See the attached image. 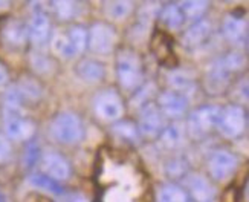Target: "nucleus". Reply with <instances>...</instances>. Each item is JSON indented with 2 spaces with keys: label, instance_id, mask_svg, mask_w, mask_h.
<instances>
[{
  "label": "nucleus",
  "instance_id": "6e6552de",
  "mask_svg": "<svg viewBox=\"0 0 249 202\" xmlns=\"http://www.w3.org/2000/svg\"><path fill=\"white\" fill-rule=\"evenodd\" d=\"M237 165H239L237 156L230 150H223V148L213 152L208 158V172L215 181H223L230 178L235 172Z\"/></svg>",
  "mask_w": 249,
  "mask_h": 202
},
{
  "label": "nucleus",
  "instance_id": "c85d7f7f",
  "mask_svg": "<svg viewBox=\"0 0 249 202\" xmlns=\"http://www.w3.org/2000/svg\"><path fill=\"white\" fill-rule=\"evenodd\" d=\"M20 95L23 97V100H38L41 95V89L38 86V83L32 78H23L17 86Z\"/></svg>",
  "mask_w": 249,
  "mask_h": 202
},
{
  "label": "nucleus",
  "instance_id": "7c9ffc66",
  "mask_svg": "<svg viewBox=\"0 0 249 202\" xmlns=\"http://www.w3.org/2000/svg\"><path fill=\"white\" fill-rule=\"evenodd\" d=\"M187 170H188V164L185 163V159H182V158H175L167 164V172L173 178L185 176Z\"/></svg>",
  "mask_w": 249,
  "mask_h": 202
},
{
  "label": "nucleus",
  "instance_id": "a878e982",
  "mask_svg": "<svg viewBox=\"0 0 249 202\" xmlns=\"http://www.w3.org/2000/svg\"><path fill=\"white\" fill-rule=\"evenodd\" d=\"M182 138H183V132L180 129V126L170 124L165 126V129L159 135V141L167 148H175L182 143Z\"/></svg>",
  "mask_w": 249,
  "mask_h": 202
},
{
  "label": "nucleus",
  "instance_id": "39448f33",
  "mask_svg": "<svg viewBox=\"0 0 249 202\" xmlns=\"http://www.w3.org/2000/svg\"><path fill=\"white\" fill-rule=\"evenodd\" d=\"M138 130L139 135L147 140L159 138L162 130L165 129V116L159 110L158 104L150 101L139 108V116H138Z\"/></svg>",
  "mask_w": 249,
  "mask_h": 202
},
{
  "label": "nucleus",
  "instance_id": "c9c22d12",
  "mask_svg": "<svg viewBox=\"0 0 249 202\" xmlns=\"http://www.w3.org/2000/svg\"><path fill=\"white\" fill-rule=\"evenodd\" d=\"M248 199H249V185H248Z\"/></svg>",
  "mask_w": 249,
  "mask_h": 202
},
{
  "label": "nucleus",
  "instance_id": "aec40b11",
  "mask_svg": "<svg viewBox=\"0 0 249 202\" xmlns=\"http://www.w3.org/2000/svg\"><path fill=\"white\" fill-rule=\"evenodd\" d=\"M159 18L162 25H164L167 29H179L183 22H185V18H183V14L179 8V3H168L165 5L164 8L159 9Z\"/></svg>",
  "mask_w": 249,
  "mask_h": 202
},
{
  "label": "nucleus",
  "instance_id": "9d476101",
  "mask_svg": "<svg viewBox=\"0 0 249 202\" xmlns=\"http://www.w3.org/2000/svg\"><path fill=\"white\" fill-rule=\"evenodd\" d=\"M156 104H158L159 110L162 112V115H164L165 118L168 116V118H173V120H178V118H180V116H183L188 109L187 98L183 97V95L171 91V89L162 91L158 95Z\"/></svg>",
  "mask_w": 249,
  "mask_h": 202
},
{
  "label": "nucleus",
  "instance_id": "c756f323",
  "mask_svg": "<svg viewBox=\"0 0 249 202\" xmlns=\"http://www.w3.org/2000/svg\"><path fill=\"white\" fill-rule=\"evenodd\" d=\"M52 46L55 49L57 54H60L61 57H73L75 52L72 49V45L69 41V37H68V33H58L53 36L52 38Z\"/></svg>",
  "mask_w": 249,
  "mask_h": 202
},
{
  "label": "nucleus",
  "instance_id": "1a4fd4ad",
  "mask_svg": "<svg viewBox=\"0 0 249 202\" xmlns=\"http://www.w3.org/2000/svg\"><path fill=\"white\" fill-rule=\"evenodd\" d=\"M36 132V126L20 112H5V133L8 140L26 141Z\"/></svg>",
  "mask_w": 249,
  "mask_h": 202
},
{
  "label": "nucleus",
  "instance_id": "f03ea898",
  "mask_svg": "<svg viewBox=\"0 0 249 202\" xmlns=\"http://www.w3.org/2000/svg\"><path fill=\"white\" fill-rule=\"evenodd\" d=\"M220 108L214 104H205L194 109L187 121V132L193 140H203L214 129H217Z\"/></svg>",
  "mask_w": 249,
  "mask_h": 202
},
{
  "label": "nucleus",
  "instance_id": "7ed1b4c3",
  "mask_svg": "<svg viewBox=\"0 0 249 202\" xmlns=\"http://www.w3.org/2000/svg\"><path fill=\"white\" fill-rule=\"evenodd\" d=\"M51 133L63 144H77L84 135L81 120L72 112H61L51 123Z\"/></svg>",
  "mask_w": 249,
  "mask_h": 202
},
{
  "label": "nucleus",
  "instance_id": "6ab92c4d",
  "mask_svg": "<svg viewBox=\"0 0 249 202\" xmlns=\"http://www.w3.org/2000/svg\"><path fill=\"white\" fill-rule=\"evenodd\" d=\"M77 73L84 81L96 83V81L103 80V77H104V66L96 60L86 58V60H81L77 65Z\"/></svg>",
  "mask_w": 249,
  "mask_h": 202
},
{
  "label": "nucleus",
  "instance_id": "412c9836",
  "mask_svg": "<svg viewBox=\"0 0 249 202\" xmlns=\"http://www.w3.org/2000/svg\"><path fill=\"white\" fill-rule=\"evenodd\" d=\"M179 8L185 20L199 22V20H202L203 14L207 13V9L210 8V3L203 2V0H187V2H180Z\"/></svg>",
  "mask_w": 249,
  "mask_h": 202
},
{
  "label": "nucleus",
  "instance_id": "9b49d317",
  "mask_svg": "<svg viewBox=\"0 0 249 202\" xmlns=\"http://www.w3.org/2000/svg\"><path fill=\"white\" fill-rule=\"evenodd\" d=\"M185 187L190 199L196 202H214L215 190L208 178L197 173H190L185 176Z\"/></svg>",
  "mask_w": 249,
  "mask_h": 202
},
{
  "label": "nucleus",
  "instance_id": "2eb2a0df",
  "mask_svg": "<svg viewBox=\"0 0 249 202\" xmlns=\"http://www.w3.org/2000/svg\"><path fill=\"white\" fill-rule=\"evenodd\" d=\"M213 31V25L210 20L202 18L199 22H194L185 33H183L182 37V43L183 46H187L188 49H194L199 48L200 45H203L211 36Z\"/></svg>",
  "mask_w": 249,
  "mask_h": 202
},
{
  "label": "nucleus",
  "instance_id": "f8f14e48",
  "mask_svg": "<svg viewBox=\"0 0 249 202\" xmlns=\"http://www.w3.org/2000/svg\"><path fill=\"white\" fill-rule=\"evenodd\" d=\"M232 75L234 73L225 65L222 57H219L211 63V66L207 71V89L213 93L225 91L228 88Z\"/></svg>",
  "mask_w": 249,
  "mask_h": 202
},
{
  "label": "nucleus",
  "instance_id": "ddd939ff",
  "mask_svg": "<svg viewBox=\"0 0 249 202\" xmlns=\"http://www.w3.org/2000/svg\"><path fill=\"white\" fill-rule=\"evenodd\" d=\"M41 168L43 175L49 176L53 181H66L71 176V165L66 161V158L60 153L49 152L41 158Z\"/></svg>",
  "mask_w": 249,
  "mask_h": 202
},
{
  "label": "nucleus",
  "instance_id": "cd10ccee",
  "mask_svg": "<svg viewBox=\"0 0 249 202\" xmlns=\"http://www.w3.org/2000/svg\"><path fill=\"white\" fill-rule=\"evenodd\" d=\"M52 9L55 16L61 20H71L77 16L78 5L71 0H58V2H52Z\"/></svg>",
  "mask_w": 249,
  "mask_h": 202
},
{
  "label": "nucleus",
  "instance_id": "a211bd4d",
  "mask_svg": "<svg viewBox=\"0 0 249 202\" xmlns=\"http://www.w3.org/2000/svg\"><path fill=\"white\" fill-rule=\"evenodd\" d=\"M168 83L171 86V91L183 95L185 98H187V95H190V93H193L194 91H196V81H194L193 75L190 72L182 71V69L170 72Z\"/></svg>",
  "mask_w": 249,
  "mask_h": 202
},
{
  "label": "nucleus",
  "instance_id": "f257e3e1",
  "mask_svg": "<svg viewBox=\"0 0 249 202\" xmlns=\"http://www.w3.org/2000/svg\"><path fill=\"white\" fill-rule=\"evenodd\" d=\"M116 78L121 88L128 92H136L144 81L142 63L136 52L124 49L116 58Z\"/></svg>",
  "mask_w": 249,
  "mask_h": 202
},
{
  "label": "nucleus",
  "instance_id": "5701e85b",
  "mask_svg": "<svg viewBox=\"0 0 249 202\" xmlns=\"http://www.w3.org/2000/svg\"><path fill=\"white\" fill-rule=\"evenodd\" d=\"M68 37H69V41L72 45L75 55L83 54V52L88 49V46H89V33H88V29H86V28L72 26L68 31Z\"/></svg>",
  "mask_w": 249,
  "mask_h": 202
},
{
  "label": "nucleus",
  "instance_id": "f3484780",
  "mask_svg": "<svg viewBox=\"0 0 249 202\" xmlns=\"http://www.w3.org/2000/svg\"><path fill=\"white\" fill-rule=\"evenodd\" d=\"M2 36L5 43L13 48L23 46L26 43V40L29 38L28 26L21 23L20 20H11V22H8L2 31Z\"/></svg>",
  "mask_w": 249,
  "mask_h": 202
},
{
  "label": "nucleus",
  "instance_id": "20e7f679",
  "mask_svg": "<svg viewBox=\"0 0 249 202\" xmlns=\"http://www.w3.org/2000/svg\"><path fill=\"white\" fill-rule=\"evenodd\" d=\"M248 126V115L240 104H228L220 109L217 129L225 136L234 140L243 135Z\"/></svg>",
  "mask_w": 249,
  "mask_h": 202
},
{
  "label": "nucleus",
  "instance_id": "bb28decb",
  "mask_svg": "<svg viewBox=\"0 0 249 202\" xmlns=\"http://www.w3.org/2000/svg\"><path fill=\"white\" fill-rule=\"evenodd\" d=\"M29 183L31 185H34L40 190H45L48 193H52V195H61L63 193V188L60 187V184L57 181L51 179L49 176L43 175V173H34L29 176Z\"/></svg>",
  "mask_w": 249,
  "mask_h": 202
},
{
  "label": "nucleus",
  "instance_id": "473e14b6",
  "mask_svg": "<svg viewBox=\"0 0 249 202\" xmlns=\"http://www.w3.org/2000/svg\"><path fill=\"white\" fill-rule=\"evenodd\" d=\"M6 81H8V69L0 63V86H3Z\"/></svg>",
  "mask_w": 249,
  "mask_h": 202
},
{
  "label": "nucleus",
  "instance_id": "4468645a",
  "mask_svg": "<svg viewBox=\"0 0 249 202\" xmlns=\"http://www.w3.org/2000/svg\"><path fill=\"white\" fill-rule=\"evenodd\" d=\"M28 36L29 40L34 45L41 46L45 45L51 37V20L49 16L43 11V9H37L32 14L29 25H28Z\"/></svg>",
  "mask_w": 249,
  "mask_h": 202
},
{
  "label": "nucleus",
  "instance_id": "f704fd0d",
  "mask_svg": "<svg viewBox=\"0 0 249 202\" xmlns=\"http://www.w3.org/2000/svg\"><path fill=\"white\" fill-rule=\"evenodd\" d=\"M246 49H248V55H249V37H248V41H246Z\"/></svg>",
  "mask_w": 249,
  "mask_h": 202
},
{
  "label": "nucleus",
  "instance_id": "4be33fe9",
  "mask_svg": "<svg viewBox=\"0 0 249 202\" xmlns=\"http://www.w3.org/2000/svg\"><path fill=\"white\" fill-rule=\"evenodd\" d=\"M158 202H191L185 188L176 184H165L158 191Z\"/></svg>",
  "mask_w": 249,
  "mask_h": 202
},
{
  "label": "nucleus",
  "instance_id": "423d86ee",
  "mask_svg": "<svg viewBox=\"0 0 249 202\" xmlns=\"http://www.w3.org/2000/svg\"><path fill=\"white\" fill-rule=\"evenodd\" d=\"M93 110L103 121H120L124 115V103L121 100V95L113 89L101 91L93 100Z\"/></svg>",
  "mask_w": 249,
  "mask_h": 202
},
{
  "label": "nucleus",
  "instance_id": "72a5a7b5",
  "mask_svg": "<svg viewBox=\"0 0 249 202\" xmlns=\"http://www.w3.org/2000/svg\"><path fill=\"white\" fill-rule=\"evenodd\" d=\"M60 202H88L86 201L83 196H80V195H73V196H71V198H68V199H63V201H60Z\"/></svg>",
  "mask_w": 249,
  "mask_h": 202
},
{
  "label": "nucleus",
  "instance_id": "b1692460",
  "mask_svg": "<svg viewBox=\"0 0 249 202\" xmlns=\"http://www.w3.org/2000/svg\"><path fill=\"white\" fill-rule=\"evenodd\" d=\"M112 132L120 136L121 140H125L128 143H136L141 135H139V130H138V126L132 121H116L112 127Z\"/></svg>",
  "mask_w": 249,
  "mask_h": 202
},
{
  "label": "nucleus",
  "instance_id": "2f4dec72",
  "mask_svg": "<svg viewBox=\"0 0 249 202\" xmlns=\"http://www.w3.org/2000/svg\"><path fill=\"white\" fill-rule=\"evenodd\" d=\"M11 155V144H9V140L0 133V163L6 161V159L9 158Z\"/></svg>",
  "mask_w": 249,
  "mask_h": 202
},
{
  "label": "nucleus",
  "instance_id": "e433bc0d",
  "mask_svg": "<svg viewBox=\"0 0 249 202\" xmlns=\"http://www.w3.org/2000/svg\"><path fill=\"white\" fill-rule=\"evenodd\" d=\"M248 121H249V116H248Z\"/></svg>",
  "mask_w": 249,
  "mask_h": 202
},
{
  "label": "nucleus",
  "instance_id": "dca6fc26",
  "mask_svg": "<svg viewBox=\"0 0 249 202\" xmlns=\"http://www.w3.org/2000/svg\"><path fill=\"white\" fill-rule=\"evenodd\" d=\"M222 31L226 40L237 43V41H242L246 34H248V22L243 16H237V14H228L225 17L223 23H222Z\"/></svg>",
  "mask_w": 249,
  "mask_h": 202
},
{
  "label": "nucleus",
  "instance_id": "0eeeda50",
  "mask_svg": "<svg viewBox=\"0 0 249 202\" xmlns=\"http://www.w3.org/2000/svg\"><path fill=\"white\" fill-rule=\"evenodd\" d=\"M89 33V49L95 54L106 55L110 54L116 45V33L115 29L103 22H96L88 29Z\"/></svg>",
  "mask_w": 249,
  "mask_h": 202
},
{
  "label": "nucleus",
  "instance_id": "393cba45",
  "mask_svg": "<svg viewBox=\"0 0 249 202\" xmlns=\"http://www.w3.org/2000/svg\"><path fill=\"white\" fill-rule=\"evenodd\" d=\"M135 5L132 2H127V0H118V2H109L106 3L104 9L109 17H112L113 20H124L127 18L130 14L133 13Z\"/></svg>",
  "mask_w": 249,
  "mask_h": 202
}]
</instances>
